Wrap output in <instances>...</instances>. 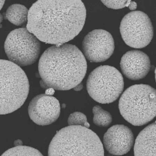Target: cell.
Instances as JSON below:
<instances>
[{
  "instance_id": "obj_1",
  "label": "cell",
  "mask_w": 156,
  "mask_h": 156,
  "mask_svg": "<svg viewBox=\"0 0 156 156\" xmlns=\"http://www.w3.org/2000/svg\"><path fill=\"white\" fill-rule=\"evenodd\" d=\"M86 10L81 1H38L29 10L27 29L39 40L61 46L83 29Z\"/></svg>"
},
{
  "instance_id": "obj_2",
  "label": "cell",
  "mask_w": 156,
  "mask_h": 156,
  "mask_svg": "<svg viewBox=\"0 0 156 156\" xmlns=\"http://www.w3.org/2000/svg\"><path fill=\"white\" fill-rule=\"evenodd\" d=\"M87 70L85 57L76 46L54 45L47 48L39 60L40 85L47 89L70 90L80 84Z\"/></svg>"
},
{
  "instance_id": "obj_3",
  "label": "cell",
  "mask_w": 156,
  "mask_h": 156,
  "mask_svg": "<svg viewBox=\"0 0 156 156\" xmlns=\"http://www.w3.org/2000/svg\"><path fill=\"white\" fill-rule=\"evenodd\" d=\"M99 137L89 128L69 126L54 136L49 146L48 156H104Z\"/></svg>"
},
{
  "instance_id": "obj_4",
  "label": "cell",
  "mask_w": 156,
  "mask_h": 156,
  "mask_svg": "<svg viewBox=\"0 0 156 156\" xmlns=\"http://www.w3.org/2000/svg\"><path fill=\"white\" fill-rule=\"evenodd\" d=\"M120 112L127 122L143 126L156 116V90L148 85H134L127 89L120 98Z\"/></svg>"
},
{
  "instance_id": "obj_5",
  "label": "cell",
  "mask_w": 156,
  "mask_h": 156,
  "mask_svg": "<svg viewBox=\"0 0 156 156\" xmlns=\"http://www.w3.org/2000/svg\"><path fill=\"white\" fill-rule=\"evenodd\" d=\"M29 90L28 79L23 69L10 61L1 59L0 114L11 113L20 108Z\"/></svg>"
},
{
  "instance_id": "obj_6",
  "label": "cell",
  "mask_w": 156,
  "mask_h": 156,
  "mask_svg": "<svg viewBox=\"0 0 156 156\" xmlns=\"http://www.w3.org/2000/svg\"><path fill=\"white\" fill-rule=\"evenodd\" d=\"M124 87L122 73L109 65L96 68L89 75L87 81L89 95L97 102L102 104L115 101L122 94Z\"/></svg>"
},
{
  "instance_id": "obj_7",
  "label": "cell",
  "mask_w": 156,
  "mask_h": 156,
  "mask_svg": "<svg viewBox=\"0 0 156 156\" xmlns=\"http://www.w3.org/2000/svg\"><path fill=\"white\" fill-rule=\"evenodd\" d=\"M4 47L10 61L22 66L34 63L38 58L41 49L38 39L24 28L11 32Z\"/></svg>"
},
{
  "instance_id": "obj_8",
  "label": "cell",
  "mask_w": 156,
  "mask_h": 156,
  "mask_svg": "<svg viewBox=\"0 0 156 156\" xmlns=\"http://www.w3.org/2000/svg\"><path fill=\"white\" fill-rule=\"evenodd\" d=\"M120 31L125 44L132 48H142L148 45L154 37V27L148 15L133 11L122 18Z\"/></svg>"
},
{
  "instance_id": "obj_9",
  "label": "cell",
  "mask_w": 156,
  "mask_h": 156,
  "mask_svg": "<svg viewBox=\"0 0 156 156\" xmlns=\"http://www.w3.org/2000/svg\"><path fill=\"white\" fill-rule=\"evenodd\" d=\"M83 48L84 56L90 62H104L113 54L115 41L109 32L103 29H95L84 37Z\"/></svg>"
},
{
  "instance_id": "obj_10",
  "label": "cell",
  "mask_w": 156,
  "mask_h": 156,
  "mask_svg": "<svg viewBox=\"0 0 156 156\" xmlns=\"http://www.w3.org/2000/svg\"><path fill=\"white\" fill-rule=\"evenodd\" d=\"M59 101L55 98L46 94L37 95L32 99L29 106L30 119L37 124L45 126L53 123L60 114Z\"/></svg>"
},
{
  "instance_id": "obj_11",
  "label": "cell",
  "mask_w": 156,
  "mask_h": 156,
  "mask_svg": "<svg viewBox=\"0 0 156 156\" xmlns=\"http://www.w3.org/2000/svg\"><path fill=\"white\" fill-rule=\"evenodd\" d=\"M103 140L105 148L110 154L122 155L130 151L134 143V136L128 127L117 125L107 130Z\"/></svg>"
},
{
  "instance_id": "obj_12",
  "label": "cell",
  "mask_w": 156,
  "mask_h": 156,
  "mask_svg": "<svg viewBox=\"0 0 156 156\" xmlns=\"http://www.w3.org/2000/svg\"><path fill=\"white\" fill-rule=\"evenodd\" d=\"M120 67L123 75L130 80H139L146 77L151 68L148 55L138 50L127 51L121 58Z\"/></svg>"
},
{
  "instance_id": "obj_13",
  "label": "cell",
  "mask_w": 156,
  "mask_h": 156,
  "mask_svg": "<svg viewBox=\"0 0 156 156\" xmlns=\"http://www.w3.org/2000/svg\"><path fill=\"white\" fill-rule=\"evenodd\" d=\"M134 152L135 156H156V121L139 133Z\"/></svg>"
},
{
  "instance_id": "obj_14",
  "label": "cell",
  "mask_w": 156,
  "mask_h": 156,
  "mask_svg": "<svg viewBox=\"0 0 156 156\" xmlns=\"http://www.w3.org/2000/svg\"><path fill=\"white\" fill-rule=\"evenodd\" d=\"M29 11L24 5L14 4L7 10L5 17L12 24L17 26H21L27 21Z\"/></svg>"
},
{
  "instance_id": "obj_15",
  "label": "cell",
  "mask_w": 156,
  "mask_h": 156,
  "mask_svg": "<svg viewBox=\"0 0 156 156\" xmlns=\"http://www.w3.org/2000/svg\"><path fill=\"white\" fill-rule=\"evenodd\" d=\"M93 122L97 126L102 127H106L112 122V115L108 111L103 109L100 106L93 107Z\"/></svg>"
},
{
  "instance_id": "obj_16",
  "label": "cell",
  "mask_w": 156,
  "mask_h": 156,
  "mask_svg": "<svg viewBox=\"0 0 156 156\" xmlns=\"http://www.w3.org/2000/svg\"><path fill=\"white\" fill-rule=\"evenodd\" d=\"M1 156H44L40 152L29 146H18L9 149Z\"/></svg>"
},
{
  "instance_id": "obj_17",
  "label": "cell",
  "mask_w": 156,
  "mask_h": 156,
  "mask_svg": "<svg viewBox=\"0 0 156 156\" xmlns=\"http://www.w3.org/2000/svg\"><path fill=\"white\" fill-rule=\"evenodd\" d=\"M69 126H80L89 128L90 125L87 122L86 115L80 112H75L71 114L68 119Z\"/></svg>"
},
{
  "instance_id": "obj_18",
  "label": "cell",
  "mask_w": 156,
  "mask_h": 156,
  "mask_svg": "<svg viewBox=\"0 0 156 156\" xmlns=\"http://www.w3.org/2000/svg\"><path fill=\"white\" fill-rule=\"evenodd\" d=\"M106 6L115 9H122L129 7L131 1H101Z\"/></svg>"
},
{
  "instance_id": "obj_19",
  "label": "cell",
  "mask_w": 156,
  "mask_h": 156,
  "mask_svg": "<svg viewBox=\"0 0 156 156\" xmlns=\"http://www.w3.org/2000/svg\"><path fill=\"white\" fill-rule=\"evenodd\" d=\"M128 8H129V9L131 10H135L137 8V4H136V2H133V1H131Z\"/></svg>"
},
{
  "instance_id": "obj_20",
  "label": "cell",
  "mask_w": 156,
  "mask_h": 156,
  "mask_svg": "<svg viewBox=\"0 0 156 156\" xmlns=\"http://www.w3.org/2000/svg\"><path fill=\"white\" fill-rule=\"evenodd\" d=\"M55 90L54 89L50 88L47 89L45 91V94L49 96H52L53 95L54 93H55Z\"/></svg>"
},
{
  "instance_id": "obj_21",
  "label": "cell",
  "mask_w": 156,
  "mask_h": 156,
  "mask_svg": "<svg viewBox=\"0 0 156 156\" xmlns=\"http://www.w3.org/2000/svg\"><path fill=\"white\" fill-rule=\"evenodd\" d=\"M83 85L81 84V83H80V84L78 85L77 86H76V87L74 88V90H76V91H80V90L83 89Z\"/></svg>"
},
{
  "instance_id": "obj_22",
  "label": "cell",
  "mask_w": 156,
  "mask_h": 156,
  "mask_svg": "<svg viewBox=\"0 0 156 156\" xmlns=\"http://www.w3.org/2000/svg\"><path fill=\"white\" fill-rule=\"evenodd\" d=\"M5 1H1V9H2L3 6L4 5V4H5Z\"/></svg>"
},
{
  "instance_id": "obj_23",
  "label": "cell",
  "mask_w": 156,
  "mask_h": 156,
  "mask_svg": "<svg viewBox=\"0 0 156 156\" xmlns=\"http://www.w3.org/2000/svg\"><path fill=\"white\" fill-rule=\"evenodd\" d=\"M155 80L156 82V68L155 70Z\"/></svg>"
}]
</instances>
